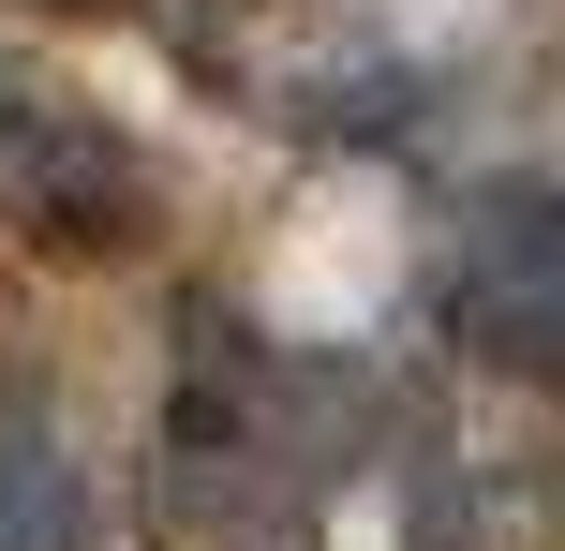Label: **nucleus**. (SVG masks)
Returning a JSON list of instances; mask_svg holds the SVG:
<instances>
[{
	"label": "nucleus",
	"instance_id": "f257e3e1",
	"mask_svg": "<svg viewBox=\"0 0 565 551\" xmlns=\"http://www.w3.org/2000/svg\"><path fill=\"white\" fill-rule=\"evenodd\" d=\"M328 477V403L254 328H209L194 373L164 388V507L179 522H282Z\"/></svg>",
	"mask_w": 565,
	"mask_h": 551
},
{
	"label": "nucleus",
	"instance_id": "f03ea898",
	"mask_svg": "<svg viewBox=\"0 0 565 551\" xmlns=\"http://www.w3.org/2000/svg\"><path fill=\"white\" fill-rule=\"evenodd\" d=\"M149 224H164L149 149L89 89L0 60V239H30V254H135Z\"/></svg>",
	"mask_w": 565,
	"mask_h": 551
},
{
	"label": "nucleus",
	"instance_id": "7ed1b4c3",
	"mask_svg": "<svg viewBox=\"0 0 565 551\" xmlns=\"http://www.w3.org/2000/svg\"><path fill=\"white\" fill-rule=\"evenodd\" d=\"M447 328L507 373L565 388V194L551 179H507V194L461 209V268H447Z\"/></svg>",
	"mask_w": 565,
	"mask_h": 551
},
{
	"label": "nucleus",
	"instance_id": "20e7f679",
	"mask_svg": "<svg viewBox=\"0 0 565 551\" xmlns=\"http://www.w3.org/2000/svg\"><path fill=\"white\" fill-rule=\"evenodd\" d=\"M0 551H89V477L45 403H0Z\"/></svg>",
	"mask_w": 565,
	"mask_h": 551
}]
</instances>
